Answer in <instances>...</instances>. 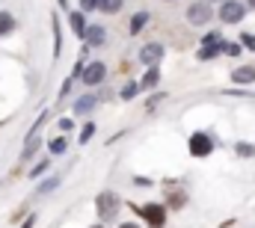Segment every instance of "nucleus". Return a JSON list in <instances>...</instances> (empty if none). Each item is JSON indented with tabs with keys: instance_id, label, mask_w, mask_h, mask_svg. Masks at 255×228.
Wrapping results in <instances>:
<instances>
[{
	"instance_id": "7ed1b4c3",
	"label": "nucleus",
	"mask_w": 255,
	"mask_h": 228,
	"mask_svg": "<svg viewBox=\"0 0 255 228\" xmlns=\"http://www.w3.org/2000/svg\"><path fill=\"white\" fill-rule=\"evenodd\" d=\"M187 148H190L193 157H208V154L214 151V139H211L208 133L199 130V133H193L190 136V145H187Z\"/></svg>"
},
{
	"instance_id": "b1692460",
	"label": "nucleus",
	"mask_w": 255,
	"mask_h": 228,
	"mask_svg": "<svg viewBox=\"0 0 255 228\" xmlns=\"http://www.w3.org/2000/svg\"><path fill=\"white\" fill-rule=\"evenodd\" d=\"M217 42H223L220 33H208V36H205V45H217Z\"/></svg>"
},
{
	"instance_id": "20e7f679",
	"label": "nucleus",
	"mask_w": 255,
	"mask_h": 228,
	"mask_svg": "<svg viewBox=\"0 0 255 228\" xmlns=\"http://www.w3.org/2000/svg\"><path fill=\"white\" fill-rule=\"evenodd\" d=\"M211 6H208V0H202V3H193L187 6V21L196 24V27H202V24H211Z\"/></svg>"
},
{
	"instance_id": "dca6fc26",
	"label": "nucleus",
	"mask_w": 255,
	"mask_h": 228,
	"mask_svg": "<svg viewBox=\"0 0 255 228\" xmlns=\"http://www.w3.org/2000/svg\"><path fill=\"white\" fill-rule=\"evenodd\" d=\"M15 30V18L9 15V12H0V36H6V33H12Z\"/></svg>"
},
{
	"instance_id": "393cba45",
	"label": "nucleus",
	"mask_w": 255,
	"mask_h": 228,
	"mask_svg": "<svg viewBox=\"0 0 255 228\" xmlns=\"http://www.w3.org/2000/svg\"><path fill=\"white\" fill-rule=\"evenodd\" d=\"M48 169V160H42V163H39V166H36V169L30 172V175H33V178H36V175H42V172Z\"/></svg>"
},
{
	"instance_id": "9b49d317",
	"label": "nucleus",
	"mask_w": 255,
	"mask_h": 228,
	"mask_svg": "<svg viewBox=\"0 0 255 228\" xmlns=\"http://www.w3.org/2000/svg\"><path fill=\"white\" fill-rule=\"evenodd\" d=\"M92 107H95V95H83V98H77V104H74V113L86 115V113H92Z\"/></svg>"
},
{
	"instance_id": "c85d7f7f",
	"label": "nucleus",
	"mask_w": 255,
	"mask_h": 228,
	"mask_svg": "<svg viewBox=\"0 0 255 228\" xmlns=\"http://www.w3.org/2000/svg\"><path fill=\"white\" fill-rule=\"evenodd\" d=\"M119 228H139V226H136V223H122Z\"/></svg>"
},
{
	"instance_id": "7c9ffc66",
	"label": "nucleus",
	"mask_w": 255,
	"mask_h": 228,
	"mask_svg": "<svg viewBox=\"0 0 255 228\" xmlns=\"http://www.w3.org/2000/svg\"><path fill=\"white\" fill-rule=\"evenodd\" d=\"M92 228H101V226H92Z\"/></svg>"
},
{
	"instance_id": "aec40b11",
	"label": "nucleus",
	"mask_w": 255,
	"mask_h": 228,
	"mask_svg": "<svg viewBox=\"0 0 255 228\" xmlns=\"http://www.w3.org/2000/svg\"><path fill=\"white\" fill-rule=\"evenodd\" d=\"M92 133H95V124L89 121V124H86V127L80 130V142H89V139H92Z\"/></svg>"
},
{
	"instance_id": "a211bd4d",
	"label": "nucleus",
	"mask_w": 255,
	"mask_h": 228,
	"mask_svg": "<svg viewBox=\"0 0 255 228\" xmlns=\"http://www.w3.org/2000/svg\"><path fill=\"white\" fill-rule=\"evenodd\" d=\"M136 92H139V83H136V80H130V83H125V89H122V98H125V101H130Z\"/></svg>"
},
{
	"instance_id": "4468645a",
	"label": "nucleus",
	"mask_w": 255,
	"mask_h": 228,
	"mask_svg": "<svg viewBox=\"0 0 255 228\" xmlns=\"http://www.w3.org/2000/svg\"><path fill=\"white\" fill-rule=\"evenodd\" d=\"M122 3H125V0H98V9L107 12V15H116V12L122 9Z\"/></svg>"
},
{
	"instance_id": "f03ea898",
	"label": "nucleus",
	"mask_w": 255,
	"mask_h": 228,
	"mask_svg": "<svg viewBox=\"0 0 255 228\" xmlns=\"http://www.w3.org/2000/svg\"><path fill=\"white\" fill-rule=\"evenodd\" d=\"M95 211H98V220H104V223H110V220H116V214H119V196L116 193H101L98 199H95Z\"/></svg>"
},
{
	"instance_id": "c756f323",
	"label": "nucleus",
	"mask_w": 255,
	"mask_h": 228,
	"mask_svg": "<svg viewBox=\"0 0 255 228\" xmlns=\"http://www.w3.org/2000/svg\"><path fill=\"white\" fill-rule=\"evenodd\" d=\"M247 3H250V6H253V9H255V0H247Z\"/></svg>"
},
{
	"instance_id": "bb28decb",
	"label": "nucleus",
	"mask_w": 255,
	"mask_h": 228,
	"mask_svg": "<svg viewBox=\"0 0 255 228\" xmlns=\"http://www.w3.org/2000/svg\"><path fill=\"white\" fill-rule=\"evenodd\" d=\"M244 45H247V48H253V51H255V36H250V33H247V36H244Z\"/></svg>"
},
{
	"instance_id": "423d86ee",
	"label": "nucleus",
	"mask_w": 255,
	"mask_h": 228,
	"mask_svg": "<svg viewBox=\"0 0 255 228\" xmlns=\"http://www.w3.org/2000/svg\"><path fill=\"white\" fill-rule=\"evenodd\" d=\"M104 77H107V65H104V62H89V65L83 68V83H86V86H98Z\"/></svg>"
},
{
	"instance_id": "cd10ccee",
	"label": "nucleus",
	"mask_w": 255,
	"mask_h": 228,
	"mask_svg": "<svg viewBox=\"0 0 255 228\" xmlns=\"http://www.w3.org/2000/svg\"><path fill=\"white\" fill-rule=\"evenodd\" d=\"M60 127H63V130H71V127H74V121H71V118H63V121H60Z\"/></svg>"
},
{
	"instance_id": "f257e3e1",
	"label": "nucleus",
	"mask_w": 255,
	"mask_h": 228,
	"mask_svg": "<svg viewBox=\"0 0 255 228\" xmlns=\"http://www.w3.org/2000/svg\"><path fill=\"white\" fill-rule=\"evenodd\" d=\"M133 211L139 214V220H145L151 228H163L166 226V208L163 205H133Z\"/></svg>"
},
{
	"instance_id": "f3484780",
	"label": "nucleus",
	"mask_w": 255,
	"mask_h": 228,
	"mask_svg": "<svg viewBox=\"0 0 255 228\" xmlns=\"http://www.w3.org/2000/svg\"><path fill=\"white\" fill-rule=\"evenodd\" d=\"M60 48H63V33H60V21L54 18V57H60Z\"/></svg>"
},
{
	"instance_id": "2eb2a0df",
	"label": "nucleus",
	"mask_w": 255,
	"mask_h": 228,
	"mask_svg": "<svg viewBox=\"0 0 255 228\" xmlns=\"http://www.w3.org/2000/svg\"><path fill=\"white\" fill-rule=\"evenodd\" d=\"M223 51V42H217V45H202V51H199V59H214L217 54Z\"/></svg>"
},
{
	"instance_id": "a878e982",
	"label": "nucleus",
	"mask_w": 255,
	"mask_h": 228,
	"mask_svg": "<svg viewBox=\"0 0 255 228\" xmlns=\"http://www.w3.org/2000/svg\"><path fill=\"white\" fill-rule=\"evenodd\" d=\"M57 184H60V181H57V178H51V181H48V184H42V193H48V190H54V187H57Z\"/></svg>"
},
{
	"instance_id": "39448f33",
	"label": "nucleus",
	"mask_w": 255,
	"mask_h": 228,
	"mask_svg": "<svg viewBox=\"0 0 255 228\" xmlns=\"http://www.w3.org/2000/svg\"><path fill=\"white\" fill-rule=\"evenodd\" d=\"M244 15H247V6H241L238 0H229V3H223V9H220V18H223L226 24H238V21H244Z\"/></svg>"
},
{
	"instance_id": "f8f14e48",
	"label": "nucleus",
	"mask_w": 255,
	"mask_h": 228,
	"mask_svg": "<svg viewBox=\"0 0 255 228\" xmlns=\"http://www.w3.org/2000/svg\"><path fill=\"white\" fill-rule=\"evenodd\" d=\"M68 21H71V27H74V33H77V36H86V21H83V12H71V15H68Z\"/></svg>"
},
{
	"instance_id": "5701e85b",
	"label": "nucleus",
	"mask_w": 255,
	"mask_h": 228,
	"mask_svg": "<svg viewBox=\"0 0 255 228\" xmlns=\"http://www.w3.org/2000/svg\"><path fill=\"white\" fill-rule=\"evenodd\" d=\"M80 9L83 12H92V9H98V0H80Z\"/></svg>"
},
{
	"instance_id": "412c9836",
	"label": "nucleus",
	"mask_w": 255,
	"mask_h": 228,
	"mask_svg": "<svg viewBox=\"0 0 255 228\" xmlns=\"http://www.w3.org/2000/svg\"><path fill=\"white\" fill-rule=\"evenodd\" d=\"M223 51H226L229 57H241V45H238V42H232V45H223Z\"/></svg>"
},
{
	"instance_id": "0eeeda50",
	"label": "nucleus",
	"mask_w": 255,
	"mask_h": 228,
	"mask_svg": "<svg viewBox=\"0 0 255 228\" xmlns=\"http://www.w3.org/2000/svg\"><path fill=\"white\" fill-rule=\"evenodd\" d=\"M160 59H163V45H157V42H151V45H145L139 51V62L142 65H157Z\"/></svg>"
},
{
	"instance_id": "9d476101",
	"label": "nucleus",
	"mask_w": 255,
	"mask_h": 228,
	"mask_svg": "<svg viewBox=\"0 0 255 228\" xmlns=\"http://www.w3.org/2000/svg\"><path fill=\"white\" fill-rule=\"evenodd\" d=\"M160 83V71H157V65H148V71L142 74V80H139V89H151V86H157Z\"/></svg>"
},
{
	"instance_id": "1a4fd4ad",
	"label": "nucleus",
	"mask_w": 255,
	"mask_h": 228,
	"mask_svg": "<svg viewBox=\"0 0 255 228\" xmlns=\"http://www.w3.org/2000/svg\"><path fill=\"white\" fill-rule=\"evenodd\" d=\"M232 80L235 83H253L255 80V65H244V68H235V74H232Z\"/></svg>"
},
{
	"instance_id": "6e6552de",
	"label": "nucleus",
	"mask_w": 255,
	"mask_h": 228,
	"mask_svg": "<svg viewBox=\"0 0 255 228\" xmlns=\"http://www.w3.org/2000/svg\"><path fill=\"white\" fill-rule=\"evenodd\" d=\"M104 39H107V33H104V27L101 24H92V27H86V42L89 45H104Z\"/></svg>"
},
{
	"instance_id": "2f4dec72",
	"label": "nucleus",
	"mask_w": 255,
	"mask_h": 228,
	"mask_svg": "<svg viewBox=\"0 0 255 228\" xmlns=\"http://www.w3.org/2000/svg\"><path fill=\"white\" fill-rule=\"evenodd\" d=\"M208 3H211V0H208Z\"/></svg>"
},
{
	"instance_id": "4be33fe9",
	"label": "nucleus",
	"mask_w": 255,
	"mask_h": 228,
	"mask_svg": "<svg viewBox=\"0 0 255 228\" xmlns=\"http://www.w3.org/2000/svg\"><path fill=\"white\" fill-rule=\"evenodd\" d=\"M51 151H54V154H63V151H65V139H63V136L51 142Z\"/></svg>"
},
{
	"instance_id": "6ab92c4d",
	"label": "nucleus",
	"mask_w": 255,
	"mask_h": 228,
	"mask_svg": "<svg viewBox=\"0 0 255 228\" xmlns=\"http://www.w3.org/2000/svg\"><path fill=\"white\" fill-rule=\"evenodd\" d=\"M235 151H238L241 157H253V154H255V148L250 145V142H238V145H235Z\"/></svg>"
},
{
	"instance_id": "ddd939ff",
	"label": "nucleus",
	"mask_w": 255,
	"mask_h": 228,
	"mask_svg": "<svg viewBox=\"0 0 255 228\" xmlns=\"http://www.w3.org/2000/svg\"><path fill=\"white\" fill-rule=\"evenodd\" d=\"M145 21H148V12H136V15L130 18V36H136V33L145 27Z\"/></svg>"
}]
</instances>
